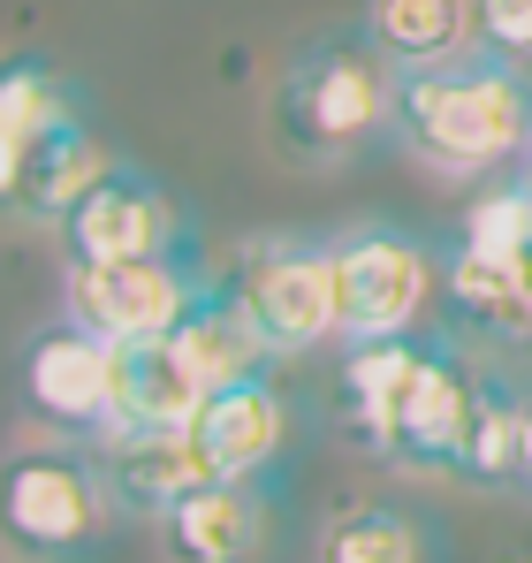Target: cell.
<instances>
[{
	"label": "cell",
	"mask_w": 532,
	"mask_h": 563,
	"mask_svg": "<svg viewBox=\"0 0 532 563\" xmlns=\"http://www.w3.org/2000/svg\"><path fill=\"white\" fill-rule=\"evenodd\" d=\"M85 122V92L77 77H62L46 54H15L8 77H0V153H23L54 130H77Z\"/></svg>",
	"instance_id": "cell-20"
},
{
	"label": "cell",
	"mask_w": 532,
	"mask_h": 563,
	"mask_svg": "<svg viewBox=\"0 0 532 563\" xmlns=\"http://www.w3.org/2000/svg\"><path fill=\"white\" fill-rule=\"evenodd\" d=\"M15 404L38 434L107 442L114 434V343H99L69 312L31 328L23 358H15Z\"/></svg>",
	"instance_id": "cell-7"
},
{
	"label": "cell",
	"mask_w": 532,
	"mask_h": 563,
	"mask_svg": "<svg viewBox=\"0 0 532 563\" xmlns=\"http://www.w3.org/2000/svg\"><path fill=\"white\" fill-rule=\"evenodd\" d=\"M198 442H206V457H213L221 479H274V465H281L289 442H297V404H289V388L274 374L236 380V388L206 396Z\"/></svg>",
	"instance_id": "cell-14"
},
{
	"label": "cell",
	"mask_w": 532,
	"mask_h": 563,
	"mask_svg": "<svg viewBox=\"0 0 532 563\" xmlns=\"http://www.w3.org/2000/svg\"><path fill=\"white\" fill-rule=\"evenodd\" d=\"M213 289V267L190 252H160V260H99V267H69L62 275V312L91 328L99 343H153L176 335V320Z\"/></svg>",
	"instance_id": "cell-6"
},
{
	"label": "cell",
	"mask_w": 532,
	"mask_h": 563,
	"mask_svg": "<svg viewBox=\"0 0 532 563\" xmlns=\"http://www.w3.org/2000/svg\"><path fill=\"white\" fill-rule=\"evenodd\" d=\"M472 388H479V358L464 351V335H434L419 380L403 388L373 465L403 472V479H464V434H472Z\"/></svg>",
	"instance_id": "cell-8"
},
{
	"label": "cell",
	"mask_w": 532,
	"mask_h": 563,
	"mask_svg": "<svg viewBox=\"0 0 532 563\" xmlns=\"http://www.w3.org/2000/svg\"><path fill=\"white\" fill-rule=\"evenodd\" d=\"M114 495H107V472L91 442H62V434H31L8 450L0 472V526H8V549L31 563H77L107 541L114 526Z\"/></svg>",
	"instance_id": "cell-3"
},
{
	"label": "cell",
	"mask_w": 532,
	"mask_h": 563,
	"mask_svg": "<svg viewBox=\"0 0 532 563\" xmlns=\"http://www.w3.org/2000/svg\"><path fill=\"white\" fill-rule=\"evenodd\" d=\"M160 252H190V213L160 176L114 161L85 206L62 221V260L69 267H99V260H160Z\"/></svg>",
	"instance_id": "cell-9"
},
{
	"label": "cell",
	"mask_w": 532,
	"mask_h": 563,
	"mask_svg": "<svg viewBox=\"0 0 532 563\" xmlns=\"http://www.w3.org/2000/svg\"><path fill=\"white\" fill-rule=\"evenodd\" d=\"M448 252L403 221H351L335 229V289H343V343L419 335L442 312Z\"/></svg>",
	"instance_id": "cell-5"
},
{
	"label": "cell",
	"mask_w": 532,
	"mask_h": 563,
	"mask_svg": "<svg viewBox=\"0 0 532 563\" xmlns=\"http://www.w3.org/2000/svg\"><path fill=\"white\" fill-rule=\"evenodd\" d=\"M442 328L464 343H487V351H532V252L495 260V252L448 244Z\"/></svg>",
	"instance_id": "cell-12"
},
{
	"label": "cell",
	"mask_w": 532,
	"mask_h": 563,
	"mask_svg": "<svg viewBox=\"0 0 532 563\" xmlns=\"http://www.w3.org/2000/svg\"><path fill=\"white\" fill-rule=\"evenodd\" d=\"M107 168H114V153L91 137V122L54 130V137L23 145V153H0V198H8V221H23V229H54V236H62V221L85 206V190L99 184Z\"/></svg>",
	"instance_id": "cell-13"
},
{
	"label": "cell",
	"mask_w": 532,
	"mask_h": 563,
	"mask_svg": "<svg viewBox=\"0 0 532 563\" xmlns=\"http://www.w3.org/2000/svg\"><path fill=\"white\" fill-rule=\"evenodd\" d=\"M525 434H532V380L510 366H479L472 388V434H464V479L479 495L525 487Z\"/></svg>",
	"instance_id": "cell-16"
},
{
	"label": "cell",
	"mask_w": 532,
	"mask_h": 563,
	"mask_svg": "<svg viewBox=\"0 0 532 563\" xmlns=\"http://www.w3.org/2000/svg\"><path fill=\"white\" fill-rule=\"evenodd\" d=\"M274 533L281 518H274L266 479H213L153 526L160 563H259L274 556Z\"/></svg>",
	"instance_id": "cell-10"
},
{
	"label": "cell",
	"mask_w": 532,
	"mask_h": 563,
	"mask_svg": "<svg viewBox=\"0 0 532 563\" xmlns=\"http://www.w3.org/2000/svg\"><path fill=\"white\" fill-rule=\"evenodd\" d=\"M396 153L442 184H502L532 153V69L456 54L396 77Z\"/></svg>",
	"instance_id": "cell-1"
},
{
	"label": "cell",
	"mask_w": 532,
	"mask_h": 563,
	"mask_svg": "<svg viewBox=\"0 0 532 563\" xmlns=\"http://www.w3.org/2000/svg\"><path fill=\"white\" fill-rule=\"evenodd\" d=\"M525 495H532V434H525Z\"/></svg>",
	"instance_id": "cell-23"
},
{
	"label": "cell",
	"mask_w": 532,
	"mask_h": 563,
	"mask_svg": "<svg viewBox=\"0 0 532 563\" xmlns=\"http://www.w3.org/2000/svg\"><path fill=\"white\" fill-rule=\"evenodd\" d=\"M91 450H99V472H107L114 510L137 518V526H160L176 503H190L198 487L221 479L213 457H206V442H198V427H168V434H107V442H91Z\"/></svg>",
	"instance_id": "cell-11"
},
{
	"label": "cell",
	"mask_w": 532,
	"mask_h": 563,
	"mask_svg": "<svg viewBox=\"0 0 532 563\" xmlns=\"http://www.w3.org/2000/svg\"><path fill=\"white\" fill-rule=\"evenodd\" d=\"M396 77L403 69L365 38V23L304 38L266 92V130L281 145V161L351 168L365 153L396 145Z\"/></svg>",
	"instance_id": "cell-2"
},
{
	"label": "cell",
	"mask_w": 532,
	"mask_h": 563,
	"mask_svg": "<svg viewBox=\"0 0 532 563\" xmlns=\"http://www.w3.org/2000/svg\"><path fill=\"white\" fill-rule=\"evenodd\" d=\"M206 396H213V388L182 366V351L168 335H153V343H114V434L198 427Z\"/></svg>",
	"instance_id": "cell-15"
},
{
	"label": "cell",
	"mask_w": 532,
	"mask_h": 563,
	"mask_svg": "<svg viewBox=\"0 0 532 563\" xmlns=\"http://www.w3.org/2000/svg\"><path fill=\"white\" fill-rule=\"evenodd\" d=\"M229 297L252 312L266 351L312 358L328 343H343V289H335V229H281V236H244L236 260L221 267Z\"/></svg>",
	"instance_id": "cell-4"
},
{
	"label": "cell",
	"mask_w": 532,
	"mask_h": 563,
	"mask_svg": "<svg viewBox=\"0 0 532 563\" xmlns=\"http://www.w3.org/2000/svg\"><path fill=\"white\" fill-rule=\"evenodd\" d=\"M518 184H525V190H532V153H525V168H518Z\"/></svg>",
	"instance_id": "cell-24"
},
{
	"label": "cell",
	"mask_w": 532,
	"mask_h": 563,
	"mask_svg": "<svg viewBox=\"0 0 532 563\" xmlns=\"http://www.w3.org/2000/svg\"><path fill=\"white\" fill-rule=\"evenodd\" d=\"M472 54L532 69V0H472Z\"/></svg>",
	"instance_id": "cell-22"
},
{
	"label": "cell",
	"mask_w": 532,
	"mask_h": 563,
	"mask_svg": "<svg viewBox=\"0 0 532 563\" xmlns=\"http://www.w3.org/2000/svg\"><path fill=\"white\" fill-rule=\"evenodd\" d=\"M312 563H442V526L403 495H357L328 510Z\"/></svg>",
	"instance_id": "cell-17"
},
{
	"label": "cell",
	"mask_w": 532,
	"mask_h": 563,
	"mask_svg": "<svg viewBox=\"0 0 532 563\" xmlns=\"http://www.w3.org/2000/svg\"><path fill=\"white\" fill-rule=\"evenodd\" d=\"M8 563H31V556H15V549H8Z\"/></svg>",
	"instance_id": "cell-25"
},
{
	"label": "cell",
	"mask_w": 532,
	"mask_h": 563,
	"mask_svg": "<svg viewBox=\"0 0 532 563\" xmlns=\"http://www.w3.org/2000/svg\"><path fill=\"white\" fill-rule=\"evenodd\" d=\"M365 38L396 69H426L472 54V0H365Z\"/></svg>",
	"instance_id": "cell-19"
},
{
	"label": "cell",
	"mask_w": 532,
	"mask_h": 563,
	"mask_svg": "<svg viewBox=\"0 0 532 563\" xmlns=\"http://www.w3.org/2000/svg\"><path fill=\"white\" fill-rule=\"evenodd\" d=\"M456 244L472 252H495V260H525L532 252V190L510 176V184H479L464 198V229Z\"/></svg>",
	"instance_id": "cell-21"
},
{
	"label": "cell",
	"mask_w": 532,
	"mask_h": 563,
	"mask_svg": "<svg viewBox=\"0 0 532 563\" xmlns=\"http://www.w3.org/2000/svg\"><path fill=\"white\" fill-rule=\"evenodd\" d=\"M168 343L182 351V366L206 380L213 396H221V388H236V380H266L274 366H281V358L266 351V335L252 328V312L229 297V282H221V275H213V289H206V297L176 320V335H168Z\"/></svg>",
	"instance_id": "cell-18"
}]
</instances>
